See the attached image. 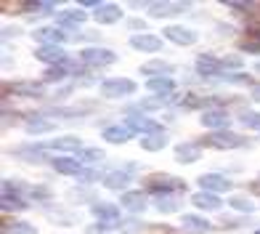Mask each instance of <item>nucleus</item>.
Masks as SVG:
<instances>
[{
  "mask_svg": "<svg viewBox=\"0 0 260 234\" xmlns=\"http://www.w3.org/2000/svg\"><path fill=\"white\" fill-rule=\"evenodd\" d=\"M165 104H168V96H159V99H141L136 104V109L141 112H154V109H162Z\"/></svg>",
  "mask_w": 260,
  "mask_h": 234,
  "instance_id": "obj_33",
  "label": "nucleus"
},
{
  "mask_svg": "<svg viewBox=\"0 0 260 234\" xmlns=\"http://www.w3.org/2000/svg\"><path fill=\"white\" fill-rule=\"evenodd\" d=\"M165 38L173 40V43H178V45H194L199 35H197L194 30H188V27L170 24V27H165Z\"/></svg>",
  "mask_w": 260,
  "mask_h": 234,
  "instance_id": "obj_5",
  "label": "nucleus"
},
{
  "mask_svg": "<svg viewBox=\"0 0 260 234\" xmlns=\"http://www.w3.org/2000/svg\"><path fill=\"white\" fill-rule=\"evenodd\" d=\"M255 234H260V229H257V231H255Z\"/></svg>",
  "mask_w": 260,
  "mask_h": 234,
  "instance_id": "obj_50",
  "label": "nucleus"
},
{
  "mask_svg": "<svg viewBox=\"0 0 260 234\" xmlns=\"http://www.w3.org/2000/svg\"><path fill=\"white\" fill-rule=\"evenodd\" d=\"M32 38L40 40L43 45H58L61 40H67V35L58 32V27H40V30L32 32Z\"/></svg>",
  "mask_w": 260,
  "mask_h": 234,
  "instance_id": "obj_15",
  "label": "nucleus"
},
{
  "mask_svg": "<svg viewBox=\"0 0 260 234\" xmlns=\"http://www.w3.org/2000/svg\"><path fill=\"white\" fill-rule=\"evenodd\" d=\"M6 231H14V234H38V229H35L32 224H27V221H16V224L6 226Z\"/></svg>",
  "mask_w": 260,
  "mask_h": 234,
  "instance_id": "obj_38",
  "label": "nucleus"
},
{
  "mask_svg": "<svg viewBox=\"0 0 260 234\" xmlns=\"http://www.w3.org/2000/svg\"><path fill=\"white\" fill-rule=\"evenodd\" d=\"M239 123L244 128H250V131H260V112H242Z\"/></svg>",
  "mask_w": 260,
  "mask_h": 234,
  "instance_id": "obj_35",
  "label": "nucleus"
},
{
  "mask_svg": "<svg viewBox=\"0 0 260 234\" xmlns=\"http://www.w3.org/2000/svg\"><path fill=\"white\" fill-rule=\"evenodd\" d=\"M229 205L234 208V210H239V213H252V202L247 200V197H242V194H234V197H229Z\"/></svg>",
  "mask_w": 260,
  "mask_h": 234,
  "instance_id": "obj_34",
  "label": "nucleus"
},
{
  "mask_svg": "<svg viewBox=\"0 0 260 234\" xmlns=\"http://www.w3.org/2000/svg\"><path fill=\"white\" fill-rule=\"evenodd\" d=\"M127 27L130 30H144L146 24H144V19H133V21H127Z\"/></svg>",
  "mask_w": 260,
  "mask_h": 234,
  "instance_id": "obj_46",
  "label": "nucleus"
},
{
  "mask_svg": "<svg viewBox=\"0 0 260 234\" xmlns=\"http://www.w3.org/2000/svg\"><path fill=\"white\" fill-rule=\"evenodd\" d=\"M77 160H82V162H99V160H104V152L96 149V147H90V149L77 152Z\"/></svg>",
  "mask_w": 260,
  "mask_h": 234,
  "instance_id": "obj_37",
  "label": "nucleus"
},
{
  "mask_svg": "<svg viewBox=\"0 0 260 234\" xmlns=\"http://www.w3.org/2000/svg\"><path fill=\"white\" fill-rule=\"evenodd\" d=\"M69 200H93V192L90 189H72V192H69Z\"/></svg>",
  "mask_w": 260,
  "mask_h": 234,
  "instance_id": "obj_42",
  "label": "nucleus"
},
{
  "mask_svg": "<svg viewBox=\"0 0 260 234\" xmlns=\"http://www.w3.org/2000/svg\"><path fill=\"white\" fill-rule=\"evenodd\" d=\"M199 120H202L205 128H218V131H220V128H229L231 117H229L226 109H207L202 117H199Z\"/></svg>",
  "mask_w": 260,
  "mask_h": 234,
  "instance_id": "obj_13",
  "label": "nucleus"
},
{
  "mask_svg": "<svg viewBox=\"0 0 260 234\" xmlns=\"http://www.w3.org/2000/svg\"><path fill=\"white\" fill-rule=\"evenodd\" d=\"M130 136H133V131H130L127 125H109V128H104V138L109 144H125Z\"/></svg>",
  "mask_w": 260,
  "mask_h": 234,
  "instance_id": "obj_23",
  "label": "nucleus"
},
{
  "mask_svg": "<svg viewBox=\"0 0 260 234\" xmlns=\"http://www.w3.org/2000/svg\"><path fill=\"white\" fill-rule=\"evenodd\" d=\"M223 6H226V8H234V11H239V14H242V11H247V8H252L250 3H234V0H231V3L226 0V3H223Z\"/></svg>",
  "mask_w": 260,
  "mask_h": 234,
  "instance_id": "obj_43",
  "label": "nucleus"
},
{
  "mask_svg": "<svg viewBox=\"0 0 260 234\" xmlns=\"http://www.w3.org/2000/svg\"><path fill=\"white\" fill-rule=\"evenodd\" d=\"M255 72H260V62H257V64H255Z\"/></svg>",
  "mask_w": 260,
  "mask_h": 234,
  "instance_id": "obj_49",
  "label": "nucleus"
},
{
  "mask_svg": "<svg viewBox=\"0 0 260 234\" xmlns=\"http://www.w3.org/2000/svg\"><path fill=\"white\" fill-rule=\"evenodd\" d=\"M35 56L40 58V62L51 64V67H58V64H67V51L61 48V45H40L38 51H35Z\"/></svg>",
  "mask_w": 260,
  "mask_h": 234,
  "instance_id": "obj_7",
  "label": "nucleus"
},
{
  "mask_svg": "<svg viewBox=\"0 0 260 234\" xmlns=\"http://www.w3.org/2000/svg\"><path fill=\"white\" fill-rule=\"evenodd\" d=\"M199 155H202V147L199 144H194V141H188V144H178L175 147V160L178 162H197L199 160Z\"/></svg>",
  "mask_w": 260,
  "mask_h": 234,
  "instance_id": "obj_18",
  "label": "nucleus"
},
{
  "mask_svg": "<svg viewBox=\"0 0 260 234\" xmlns=\"http://www.w3.org/2000/svg\"><path fill=\"white\" fill-rule=\"evenodd\" d=\"M101 96L106 99H122V96H130V93H136V83L127 77H109L101 83Z\"/></svg>",
  "mask_w": 260,
  "mask_h": 234,
  "instance_id": "obj_1",
  "label": "nucleus"
},
{
  "mask_svg": "<svg viewBox=\"0 0 260 234\" xmlns=\"http://www.w3.org/2000/svg\"><path fill=\"white\" fill-rule=\"evenodd\" d=\"M125 125L130 128V131H146L149 136H151V133H162L159 125H157L154 120H149V117H127Z\"/></svg>",
  "mask_w": 260,
  "mask_h": 234,
  "instance_id": "obj_25",
  "label": "nucleus"
},
{
  "mask_svg": "<svg viewBox=\"0 0 260 234\" xmlns=\"http://www.w3.org/2000/svg\"><path fill=\"white\" fill-rule=\"evenodd\" d=\"M93 216L101 218V224L106 221V226H114L117 216H120V208H117L114 202H96V205H93Z\"/></svg>",
  "mask_w": 260,
  "mask_h": 234,
  "instance_id": "obj_12",
  "label": "nucleus"
},
{
  "mask_svg": "<svg viewBox=\"0 0 260 234\" xmlns=\"http://www.w3.org/2000/svg\"><path fill=\"white\" fill-rule=\"evenodd\" d=\"M99 179H101V173H99V170H93V168H90V170L82 168V173L77 175V181H80V184H93V181H99Z\"/></svg>",
  "mask_w": 260,
  "mask_h": 234,
  "instance_id": "obj_39",
  "label": "nucleus"
},
{
  "mask_svg": "<svg viewBox=\"0 0 260 234\" xmlns=\"http://www.w3.org/2000/svg\"><path fill=\"white\" fill-rule=\"evenodd\" d=\"M250 96H252L255 101H260V85H252V88H250Z\"/></svg>",
  "mask_w": 260,
  "mask_h": 234,
  "instance_id": "obj_48",
  "label": "nucleus"
},
{
  "mask_svg": "<svg viewBox=\"0 0 260 234\" xmlns=\"http://www.w3.org/2000/svg\"><path fill=\"white\" fill-rule=\"evenodd\" d=\"M146 88L154 91V93H162V96H165V93H170V91L175 88V83H173L170 77H149Z\"/></svg>",
  "mask_w": 260,
  "mask_h": 234,
  "instance_id": "obj_29",
  "label": "nucleus"
},
{
  "mask_svg": "<svg viewBox=\"0 0 260 234\" xmlns=\"http://www.w3.org/2000/svg\"><path fill=\"white\" fill-rule=\"evenodd\" d=\"M19 32H21L19 27H6V30H3V35H6V38H11V35H19Z\"/></svg>",
  "mask_w": 260,
  "mask_h": 234,
  "instance_id": "obj_47",
  "label": "nucleus"
},
{
  "mask_svg": "<svg viewBox=\"0 0 260 234\" xmlns=\"http://www.w3.org/2000/svg\"><path fill=\"white\" fill-rule=\"evenodd\" d=\"M149 8H151L149 14L154 16V19H162V16H175V14H183V11H188V3H151Z\"/></svg>",
  "mask_w": 260,
  "mask_h": 234,
  "instance_id": "obj_14",
  "label": "nucleus"
},
{
  "mask_svg": "<svg viewBox=\"0 0 260 234\" xmlns=\"http://www.w3.org/2000/svg\"><path fill=\"white\" fill-rule=\"evenodd\" d=\"M165 147H168V136L165 133H151V136L141 138V149H146V152H159Z\"/></svg>",
  "mask_w": 260,
  "mask_h": 234,
  "instance_id": "obj_27",
  "label": "nucleus"
},
{
  "mask_svg": "<svg viewBox=\"0 0 260 234\" xmlns=\"http://www.w3.org/2000/svg\"><path fill=\"white\" fill-rule=\"evenodd\" d=\"M197 72L202 77H223V62L215 58L212 53H199L197 56Z\"/></svg>",
  "mask_w": 260,
  "mask_h": 234,
  "instance_id": "obj_4",
  "label": "nucleus"
},
{
  "mask_svg": "<svg viewBox=\"0 0 260 234\" xmlns=\"http://www.w3.org/2000/svg\"><path fill=\"white\" fill-rule=\"evenodd\" d=\"M141 72L144 75H154V77H168L170 72H173V64H168V62H149V64H144L141 67Z\"/></svg>",
  "mask_w": 260,
  "mask_h": 234,
  "instance_id": "obj_26",
  "label": "nucleus"
},
{
  "mask_svg": "<svg viewBox=\"0 0 260 234\" xmlns=\"http://www.w3.org/2000/svg\"><path fill=\"white\" fill-rule=\"evenodd\" d=\"M120 202H122L125 210H130V213H141V210L146 208V197H144V192H125Z\"/></svg>",
  "mask_w": 260,
  "mask_h": 234,
  "instance_id": "obj_24",
  "label": "nucleus"
},
{
  "mask_svg": "<svg viewBox=\"0 0 260 234\" xmlns=\"http://www.w3.org/2000/svg\"><path fill=\"white\" fill-rule=\"evenodd\" d=\"M191 202L199 208V210H220V197L218 194H212V192H197L191 197Z\"/></svg>",
  "mask_w": 260,
  "mask_h": 234,
  "instance_id": "obj_20",
  "label": "nucleus"
},
{
  "mask_svg": "<svg viewBox=\"0 0 260 234\" xmlns=\"http://www.w3.org/2000/svg\"><path fill=\"white\" fill-rule=\"evenodd\" d=\"M80 62L88 64V67H109V64L117 62V53L112 48H82Z\"/></svg>",
  "mask_w": 260,
  "mask_h": 234,
  "instance_id": "obj_2",
  "label": "nucleus"
},
{
  "mask_svg": "<svg viewBox=\"0 0 260 234\" xmlns=\"http://www.w3.org/2000/svg\"><path fill=\"white\" fill-rule=\"evenodd\" d=\"M43 149H58V152H82V144L77 136H61V138H53V141L43 144Z\"/></svg>",
  "mask_w": 260,
  "mask_h": 234,
  "instance_id": "obj_17",
  "label": "nucleus"
},
{
  "mask_svg": "<svg viewBox=\"0 0 260 234\" xmlns=\"http://www.w3.org/2000/svg\"><path fill=\"white\" fill-rule=\"evenodd\" d=\"M67 75H69V67L67 64H58V67H48V69H45L43 80H45V83H61Z\"/></svg>",
  "mask_w": 260,
  "mask_h": 234,
  "instance_id": "obj_31",
  "label": "nucleus"
},
{
  "mask_svg": "<svg viewBox=\"0 0 260 234\" xmlns=\"http://www.w3.org/2000/svg\"><path fill=\"white\" fill-rule=\"evenodd\" d=\"M242 48L244 51H260V40H244Z\"/></svg>",
  "mask_w": 260,
  "mask_h": 234,
  "instance_id": "obj_45",
  "label": "nucleus"
},
{
  "mask_svg": "<svg viewBox=\"0 0 260 234\" xmlns=\"http://www.w3.org/2000/svg\"><path fill=\"white\" fill-rule=\"evenodd\" d=\"M56 21L61 27H69V24H82L85 21V14L82 11H61V14L56 16Z\"/></svg>",
  "mask_w": 260,
  "mask_h": 234,
  "instance_id": "obj_30",
  "label": "nucleus"
},
{
  "mask_svg": "<svg viewBox=\"0 0 260 234\" xmlns=\"http://www.w3.org/2000/svg\"><path fill=\"white\" fill-rule=\"evenodd\" d=\"M149 189L151 192H173V189H186V184L175 175H151L149 179Z\"/></svg>",
  "mask_w": 260,
  "mask_h": 234,
  "instance_id": "obj_9",
  "label": "nucleus"
},
{
  "mask_svg": "<svg viewBox=\"0 0 260 234\" xmlns=\"http://www.w3.org/2000/svg\"><path fill=\"white\" fill-rule=\"evenodd\" d=\"M154 208L159 210V213H175V210H178L181 205L175 202L173 197H162V194H159V197H157V202H154Z\"/></svg>",
  "mask_w": 260,
  "mask_h": 234,
  "instance_id": "obj_36",
  "label": "nucleus"
},
{
  "mask_svg": "<svg viewBox=\"0 0 260 234\" xmlns=\"http://www.w3.org/2000/svg\"><path fill=\"white\" fill-rule=\"evenodd\" d=\"M223 67H242V58L239 56H226L223 58Z\"/></svg>",
  "mask_w": 260,
  "mask_h": 234,
  "instance_id": "obj_44",
  "label": "nucleus"
},
{
  "mask_svg": "<svg viewBox=\"0 0 260 234\" xmlns=\"http://www.w3.org/2000/svg\"><path fill=\"white\" fill-rule=\"evenodd\" d=\"M130 45H133L136 51H146V53H157L162 48V40L157 38V35H133L130 38Z\"/></svg>",
  "mask_w": 260,
  "mask_h": 234,
  "instance_id": "obj_10",
  "label": "nucleus"
},
{
  "mask_svg": "<svg viewBox=\"0 0 260 234\" xmlns=\"http://www.w3.org/2000/svg\"><path fill=\"white\" fill-rule=\"evenodd\" d=\"M93 19H96L99 24H114V21L122 19V8L114 6V3H101V8L93 14Z\"/></svg>",
  "mask_w": 260,
  "mask_h": 234,
  "instance_id": "obj_11",
  "label": "nucleus"
},
{
  "mask_svg": "<svg viewBox=\"0 0 260 234\" xmlns=\"http://www.w3.org/2000/svg\"><path fill=\"white\" fill-rule=\"evenodd\" d=\"M223 80H226V83H234V85H242V83H250V75L234 72V75H223Z\"/></svg>",
  "mask_w": 260,
  "mask_h": 234,
  "instance_id": "obj_40",
  "label": "nucleus"
},
{
  "mask_svg": "<svg viewBox=\"0 0 260 234\" xmlns=\"http://www.w3.org/2000/svg\"><path fill=\"white\" fill-rule=\"evenodd\" d=\"M199 186H202V192H226L231 189V181L226 179V175H220V173H202L199 175Z\"/></svg>",
  "mask_w": 260,
  "mask_h": 234,
  "instance_id": "obj_6",
  "label": "nucleus"
},
{
  "mask_svg": "<svg viewBox=\"0 0 260 234\" xmlns=\"http://www.w3.org/2000/svg\"><path fill=\"white\" fill-rule=\"evenodd\" d=\"M181 226L186 231H191V234H207L210 231V221L202 218V216H194V213H186L181 218Z\"/></svg>",
  "mask_w": 260,
  "mask_h": 234,
  "instance_id": "obj_16",
  "label": "nucleus"
},
{
  "mask_svg": "<svg viewBox=\"0 0 260 234\" xmlns=\"http://www.w3.org/2000/svg\"><path fill=\"white\" fill-rule=\"evenodd\" d=\"M11 91L16 96H27V99H40L43 96V85L40 83H32V80H21V83H14Z\"/></svg>",
  "mask_w": 260,
  "mask_h": 234,
  "instance_id": "obj_21",
  "label": "nucleus"
},
{
  "mask_svg": "<svg viewBox=\"0 0 260 234\" xmlns=\"http://www.w3.org/2000/svg\"><path fill=\"white\" fill-rule=\"evenodd\" d=\"M24 128H27V133H29V136H35V133H51L56 125H53L51 120H40V117H29Z\"/></svg>",
  "mask_w": 260,
  "mask_h": 234,
  "instance_id": "obj_28",
  "label": "nucleus"
},
{
  "mask_svg": "<svg viewBox=\"0 0 260 234\" xmlns=\"http://www.w3.org/2000/svg\"><path fill=\"white\" fill-rule=\"evenodd\" d=\"M24 210V208H29L24 200H21V194H16V192H3V210Z\"/></svg>",
  "mask_w": 260,
  "mask_h": 234,
  "instance_id": "obj_32",
  "label": "nucleus"
},
{
  "mask_svg": "<svg viewBox=\"0 0 260 234\" xmlns=\"http://www.w3.org/2000/svg\"><path fill=\"white\" fill-rule=\"evenodd\" d=\"M51 165H53L56 173H64V175H80L82 173L80 160H75V157H56Z\"/></svg>",
  "mask_w": 260,
  "mask_h": 234,
  "instance_id": "obj_19",
  "label": "nucleus"
},
{
  "mask_svg": "<svg viewBox=\"0 0 260 234\" xmlns=\"http://www.w3.org/2000/svg\"><path fill=\"white\" fill-rule=\"evenodd\" d=\"M133 181L130 179V170H112V173H106L104 175V186L106 189H112V192H127V184Z\"/></svg>",
  "mask_w": 260,
  "mask_h": 234,
  "instance_id": "obj_8",
  "label": "nucleus"
},
{
  "mask_svg": "<svg viewBox=\"0 0 260 234\" xmlns=\"http://www.w3.org/2000/svg\"><path fill=\"white\" fill-rule=\"evenodd\" d=\"M24 8H29V11H40V14H51V11L56 8V3H24Z\"/></svg>",
  "mask_w": 260,
  "mask_h": 234,
  "instance_id": "obj_41",
  "label": "nucleus"
},
{
  "mask_svg": "<svg viewBox=\"0 0 260 234\" xmlns=\"http://www.w3.org/2000/svg\"><path fill=\"white\" fill-rule=\"evenodd\" d=\"M205 144L212 147V149H236V147H242V136H236L231 131H218V133H212L205 138Z\"/></svg>",
  "mask_w": 260,
  "mask_h": 234,
  "instance_id": "obj_3",
  "label": "nucleus"
},
{
  "mask_svg": "<svg viewBox=\"0 0 260 234\" xmlns=\"http://www.w3.org/2000/svg\"><path fill=\"white\" fill-rule=\"evenodd\" d=\"M14 155H16V157H21L24 162H43V160H45V155H43V144H40V147H38V144L16 147V149H14Z\"/></svg>",
  "mask_w": 260,
  "mask_h": 234,
  "instance_id": "obj_22",
  "label": "nucleus"
}]
</instances>
